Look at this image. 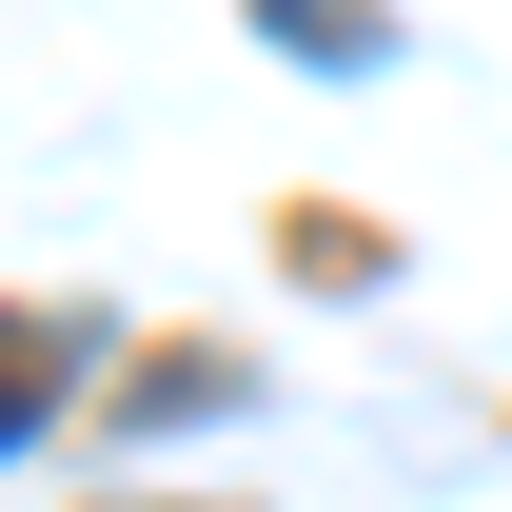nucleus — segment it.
Listing matches in <instances>:
<instances>
[{
  "label": "nucleus",
  "mask_w": 512,
  "mask_h": 512,
  "mask_svg": "<svg viewBox=\"0 0 512 512\" xmlns=\"http://www.w3.org/2000/svg\"><path fill=\"white\" fill-rule=\"evenodd\" d=\"M256 20H276L296 60H375V0H256Z\"/></svg>",
  "instance_id": "f257e3e1"
},
{
  "label": "nucleus",
  "mask_w": 512,
  "mask_h": 512,
  "mask_svg": "<svg viewBox=\"0 0 512 512\" xmlns=\"http://www.w3.org/2000/svg\"><path fill=\"white\" fill-rule=\"evenodd\" d=\"M20 414H40V394H0V434H20Z\"/></svg>",
  "instance_id": "f03ea898"
}]
</instances>
